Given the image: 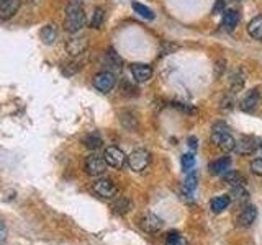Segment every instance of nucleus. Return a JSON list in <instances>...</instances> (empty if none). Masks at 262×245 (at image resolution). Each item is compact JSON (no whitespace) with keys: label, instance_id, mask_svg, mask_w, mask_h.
<instances>
[{"label":"nucleus","instance_id":"nucleus-21","mask_svg":"<svg viewBox=\"0 0 262 245\" xmlns=\"http://www.w3.org/2000/svg\"><path fill=\"white\" fill-rule=\"evenodd\" d=\"M248 33L254 39H262V15H257L248 24Z\"/></svg>","mask_w":262,"mask_h":245},{"label":"nucleus","instance_id":"nucleus-15","mask_svg":"<svg viewBox=\"0 0 262 245\" xmlns=\"http://www.w3.org/2000/svg\"><path fill=\"white\" fill-rule=\"evenodd\" d=\"M237 23H239V13H237L236 10H233V8H229V10H225L223 12V28L226 31H234Z\"/></svg>","mask_w":262,"mask_h":245},{"label":"nucleus","instance_id":"nucleus-8","mask_svg":"<svg viewBox=\"0 0 262 245\" xmlns=\"http://www.w3.org/2000/svg\"><path fill=\"white\" fill-rule=\"evenodd\" d=\"M211 141L215 142L223 152H231L236 147V139L229 134L228 131H225V133H213Z\"/></svg>","mask_w":262,"mask_h":245},{"label":"nucleus","instance_id":"nucleus-23","mask_svg":"<svg viewBox=\"0 0 262 245\" xmlns=\"http://www.w3.org/2000/svg\"><path fill=\"white\" fill-rule=\"evenodd\" d=\"M84 144H85L87 149H90V151H97V149H100V147H102L103 141H102V137H100V136L94 133V134H89V136L84 137Z\"/></svg>","mask_w":262,"mask_h":245},{"label":"nucleus","instance_id":"nucleus-24","mask_svg":"<svg viewBox=\"0 0 262 245\" xmlns=\"http://www.w3.org/2000/svg\"><path fill=\"white\" fill-rule=\"evenodd\" d=\"M229 198L237 201V203H246L249 200V193L246 191L244 186H233L231 190V194H229Z\"/></svg>","mask_w":262,"mask_h":245},{"label":"nucleus","instance_id":"nucleus-10","mask_svg":"<svg viewBox=\"0 0 262 245\" xmlns=\"http://www.w3.org/2000/svg\"><path fill=\"white\" fill-rule=\"evenodd\" d=\"M139 227H141L144 232L156 234V232H159V231H161V227H162V219L158 217L156 214H144L141 219H139Z\"/></svg>","mask_w":262,"mask_h":245},{"label":"nucleus","instance_id":"nucleus-26","mask_svg":"<svg viewBox=\"0 0 262 245\" xmlns=\"http://www.w3.org/2000/svg\"><path fill=\"white\" fill-rule=\"evenodd\" d=\"M82 67H84V62H80V61H72L69 64H64V76H74L76 72H79Z\"/></svg>","mask_w":262,"mask_h":245},{"label":"nucleus","instance_id":"nucleus-14","mask_svg":"<svg viewBox=\"0 0 262 245\" xmlns=\"http://www.w3.org/2000/svg\"><path fill=\"white\" fill-rule=\"evenodd\" d=\"M260 102V95H259V90H251L244 95V98L241 100V110L243 111H252L257 108V105Z\"/></svg>","mask_w":262,"mask_h":245},{"label":"nucleus","instance_id":"nucleus-37","mask_svg":"<svg viewBox=\"0 0 262 245\" xmlns=\"http://www.w3.org/2000/svg\"><path fill=\"white\" fill-rule=\"evenodd\" d=\"M260 149H262V144H260Z\"/></svg>","mask_w":262,"mask_h":245},{"label":"nucleus","instance_id":"nucleus-33","mask_svg":"<svg viewBox=\"0 0 262 245\" xmlns=\"http://www.w3.org/2000/svg\"><path fill=\"white\" fill-rule=\"evenodd\" d=\"M225 12V0H216V5L213 8V13H223Z\"/></svg>","mask_w":262,"mask_h":245},{"label":"nucleus","instance_id":"nucleus-6","mask_svg":"<svg viewBox=\"0 0 262 245\" xmlns=\"http://www.w3.org/2000/svg\"><path fill=\"white\" fill-rule=\"evenodd\" d=\"M89 47V39L85 36H76L71 38L68 43H66V51L71 57H79L82 56Z\"/></svg>","mask_w":262,"mask_h":245},{"label":"nucleus","instance_id":"nucleus-13","mask_svg":"<svg viewBox=\"0 0 262 245\" xmlns=\"http://www.w3.org/2000/svg\"><path fill=\"white\" fill-rule=\"evenodd\" d=\"M257 217V211L254 206H246L241 212H239V216H237L236 219V224L239 226V227H249L254 224V220H256Z\"/></svg>","mask_w":262,"mask_h":245},{"label":"nucleus","instance_id":"nucleus-16","mask_svg":"<svg viewBox=\"0 0 262 245\" xmlns=\"http://www.w3.org/2000/svg\"><path fill=\"white\" fill-rule=\"evenodd\" d=\"M133 208V203H131L129 198H126V196H120V198L117 201L112 203V209L115 214H126V212Z\"/></svg>","mask_w":262,"mask_h":245},{"label":"nucleus","instance_id":"nucleus-12","mask_svg":"<svg viewBox=\"0 0 262 245\" xmlns=\"http://www.w3.org/2000/svg\"><path fill=\"white\" fill-rule=\"evenodd\" d=\"M131 74L136 82H147L152 79V67L147 64H131Z\"/></svg>","mask_w":262,"mask_h":245},{"label":"nucleus","instance_id":"nucleus-3","mask_svg":"<svg viewBox=\"0 0 262 245\" xmlns=\"http://www.w3.org/2000/svg\"><path fill=\"white\" fill-rule=\"evenodd\" d=\"M106 167H108V163L105 162L103 157H100V155H97V154L89 155V157L85 159V163H84V168L87 172V175H90V177L103 175L106 172Z\"/></svg>","mask_w":262,"mask_h":245},{"label":"nucleus","instance_id":"nucleus-19","mask_svg":"<svg viewBox=\"0 0 262 245\" xmlns=\"http://www.w3.org/2000/svg\"><path fill=\"white\" fill-rule=\"evenodd\" d=\"M229 201H231V198H229L228 194H221V196H216V198H213L211 203H210V208L213 212H216V214H220V212H223L226 208Z\"/></svg>","mask_w":262,"mask_h":245},{"label":"nucleus","instance_id":"nucleus-1","mask_svg":"<svg viewBox=\"0 0 262 245\" xmlns=\"http://www.w3.org/2000/svg\"><path fill=\"white\" fill-rule=\"evenodd\" d=\"M85 24V12L80 0H69L66 7V18H64V30L69 33H79Z\"/></svg>","mask_w":262,"mask_h":245},{"label":"nucleus","instance_id":"nucleus-30","mask_svg":"<svg viewBox=\"0 0 262 245\" xmlns=\"http://www.w3.org/2000/svg\"><path fill=\"white\" fill-rule=\"evenodd\" d=\"M251 172H252L254 175L262 177V159L252 160V163H251Z\"/></svg>","mask_w":262,"mask_h":245},{"label":"nucleus","instance_id":"nucleus-4","mask_svg":"<svg viewBox=\"0 0 262 245\" xmlns=\"http://www.w3.org/2000/svg\"><path fill=\"white\" fill-rule=\"evenodd\" d=\"M103 159L113 168H121L126 163V160H128L125 152H123L121 149H118V147H115V145L106 147L105 152H103Z\"/></svg>","mask_w":262,"mask_h":245},{"label":"nucleus","instance_id":"nucleus-5","mask_svg":"<svg viewBox=\"0 0 262 245\" xmlns=\"http://www.w3.org/2000/svg\"><path fill=\"white\" fill-rule=\"evenodd\" d=\"M117 84V79L112 72L108 70H103V72H98L97 76L94 77V87L102 93H108L112 92V88Z\"/></svg>","mask_w":262,"mask_h":245},{"label":"nucleus","instance_id":"nucleus-9","mask_svg":"<svg viewBox=\"0 0 262 245\" xmlns=\"http://www.w3.org/2000/svg\"><path fill=\"white\" fill-rule=\"evenodd\" d=\"M234 151L239 154V155H251V154H254V152L257 151V141H256V137H252V136H241L236 141Z\"/></svg>","mask_w":262,"mask_h":245},{"label":"nucleus","instance_id":"nucleus-20","mask_svg":"<svg viewBox=\"0 0 262 245\" xmlns=\"http://www.w3.org/2000/svg\"><path fill=\"white\" fill-rule=\"evenodd\" d=\"M223 182L225 183H228L229 186H244V183H246V180H244V177L241 175V174H237V172H234V170H228L226 174L223 175Z\"/></svg>","mask_w":262,"mask_h":245},{"label":"nucleus","instance_id":"nucleus-27","mask_svg":"<svg viewBox=\"0 0 262 245\" xmlns=\"http://www.w3.org/2000/svg\"><path fill=\"white\" fill-rule=\"evenodd\" d=\"M243 87H244V76L241 72H239V76H237V72H236L231 79V92H239Z\"/></svg>","mask_w":262,"mask_h":245},{"label":"nucleus","instance_id":"nucleus-11","mask_svg":"<svg viewBox=\"0 0 262 245\" xmlns=\"http://www.w3.org/2000/svg\"><path fill=\"white\" fill-rule=\"evenodd\" d=\"M21 0H4L0 4V20H10L20 10Z\"/></svg>","mask_w":262,"mask_h":245},{"label":"nucleus","instance_id":"nucleus-7","mask_svg":"<svg viewBox=\"0 0 262 245\" xmlns=\"http://www.w3.org/2000/svg\"><path fill=\"white\" fill-rule=\"evenodd\" d=\"M94 191L100 196V198H113L117 194L118 188L115 186V183L108 178H102V180H97L94 183Z\"/></svg>","mask_w":262,"mask_h":245},{"label":"nucleus","instance_id":"nucleus-22","mask_svg":"<svg viewBox=\"0 0 262 245\" xmlns=\"http://www.w3.org/2000/svg\"><path fill=\"white\" fill-rule=\"evenodd\" d=\"M103 21H105V10L102 7H97L94 10V13H92V18H90V28L100 30Z\"/></svg>","mask_w":262,"mask_h":245},{"label":"nucleus","instance_id":"nucleus-25","mask_svg":"<svg viewBox=\"0 0 262 245\" xmlns=\"http://www.w3.org/2000/svg\"><path fill=\"white\" fill-rule=\"evenodd\" d=\"M133 10H135L139 16H143V18H146V20H154V12L151 10V8H147L146 5H143V4L133 2Z\"/></svg>","mask_w":262,"mask_h":245},{"label":"nucleus","instance_id":"nucleus-28","mask_svg":"<svg viewBox=\"0 0 262 245\" xmlns=\"http://www.w3.org/2000/svg\"><path fill=\"white\" fill-rule=\"evenodd\" d=\"M164 245H187V240L179 234H169L167 240Z\"/></svg>","mask_w":262,"mask_h":245},{"label":"nucleus","instance_id":"nucleus-31","mask_svg":"<svg viewBox=\"0 0 262 245\" xmlns=\"http://www.w3.org/2000/svg\"><path fill=\"white\" fill-rule=\"evenodd\" d=\"M7 240V226L2 219H0V245Z\"/></svg>","mask_w":262,"mask_h":245},{"label":"nucleus","instance_id":"nucleus-34","mask_svg":"<svg viewBox=\"0 0 262 245\" xmlns=\"http://www.w3.org/2000/svg\"><path fill=\"white\" fill-rule=\"evenodd\" d=\"M188 145H190L192 149H196V139H195V137H190V139H188Z\"/></svg>","mask_w":262,"mask_h":245},{"label":"nucleus","instance_id":"nucleus-32","mask_svg":"<svg viewBox=\"0 0 262 245\" xmlns=\"http://www.w3.org/2000/svg\"><path fill=\"white\" fill-rule=\"evenodd\" d=\"M121 90H123L125 93H128V95H135V93H136V87H131L126 80L123 82V88H121Z\"/></svg>","mask_w":262,"mask_h":245},{"label":"nucleus","instance_id":"nucleus-35","mask_svg":"<svg viewBox=\"0 0 262 245\" xmlns=\"http://www.w3.org/2000/svg\"><path fill=\"white\" fill-rule=\"evenodd\" d=\"M229 2H237V0H229Z\"/></svg>","mask_w":262,"mask_h":245},{"label":"nucleus","instance_id":"nucleus-2","mask_svg":"<svg viewBox=\"0 0 262 245\" xmlns=\"http://www.w3.org/2000/svg\"><path fill=\"white\" fill-rule=\"evenodd\" d=\"M149 163H151V154L146 149H136L128 157V165L135 172H143Z\"/></svg>","mask_w":262,"mask_h":245},{"label":"nucleus","instance_id":"nucleus-36","mask_svg":"<svg viewBox=\"0 0 262 245\" xmlns=\"http://www.w3.org/2000/svg\"><path fill=\"white\" fill-rule=\"evenodd\" d=\"M2 2H4V0H0V4H2Z\"/></svg>","mask_w":262,"mask_h":245},{"label":"nucleus","instance_id":"nucleus-29","mask_svg":"<svg viewBox=\"0 0 262 245\" xmlns=\"http://www.w3.org/2000/svg\"><path fill=\"white\" fill-rule=\"evenodd\" d=\"M195 165V157L192 154H184L182 155V168L185 172H190Z\"/></svg>","mask_w":262,"mask_h":245},{"label":"nucleus","instance_id":"nucleus-17","mask_svg":"<svg viewBox=\"0 0 262 245\" xmlns=\"http://www.w3.org/2000/svg\"><path fill=\"white\" fill-rule=\"evenodd\" d=\"M39 36H41V39H43L45 44H53L56 41V38H57L56 24H46V27H43L39 31Z\"/></svg>","mask_w":262,"mask_h":245},{"label":"nucleus","instance_id":"nucleus-18","mask_svg":"<svg viewBox=\"0 0 262 245\" xmlns=\"http://www.w3.org/2000/svg\"><path fill=\"white\" fill-rule=\"evenodd\" d=\"M229 163H231V159H229V157H221V159H218L215 162H211L208 170H210L211 175H220V174H223V172L228 170Z\"/></svg>","mask_w":262,"mask_h":245}]
</instances>
